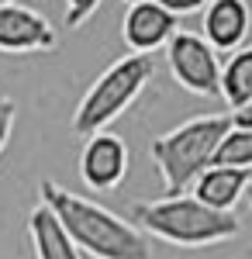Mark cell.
Instances as JSON below:
<instances>
[{
    "label": "cell",
    "mask_w": 252,
    "mask_h": 259,
    "mask_svg": "<svg viewBox=\"0 0 252 259\" xmlns=\"http://www.w3.org/2000/svg\"><path fill=\"white\" fill-rule=\"evenodd\" d=\"M214 162L218 166H242V169H252V128H242V124H232L225 132V139L214 152Z\"/></svg>",
    "instance_id": "4fadbf2b"
},
{
    "label": "cell",
    "mask_w": 252,
    "mask_h": 259,
    "mask_svg": "<svg viewBox=\"0 0 252 259\" xmlns=\"http://www.w3.org/2000/svg\"><path fill=\"white\" fill-rule=\"evenodd\" d=\"M132 221L142 232L180 249H207L242 232V221L235 218V211L207 207L194 194H166L159 200L132 204Z\"/></svg>",
    "instance_id": "7a4b0ae2"
},
{
    "label": "cell",
    "mask_w": 252,
    "mask_h": 259,
    "mask_svg": "<svg viewBox=\"0 0 252 259\" xmlns=\"http://www.w3.org/2000/svg\"><path fill=\"white\" fill-rule=\"evenodd\" d=\"M204 38L214 52L232 56L235 49H242L252 31V7L249 0H207L204 7Z\"/></svg>",
    "instance_id": "9c48e42d"
},
{
    "label": "cell",
    "mask_w": 252,
    "mask_h": 259,
    "mask_svg": "<svg viewBox=\"0 0 252 259\" xmlns=\"http://www.w3.org/2000/svg\"><path fill=\"white\" fill-rule=\"evenodd\" d=\"M155 4H162L170 14L176 18H183V14H197V11H204L207 7V0H155Z\"/></svg>",
    "instance_id": "2e32d148"
},
{
    "label": "cell",
    "mask_w": 252,
    "mask_h": 259,
    "mask_svg": "<svg viewBox=\"0 0 252 259\" xmlns=\"http://www.w3.org/2000/svg\"><path fill=\"white\" fill-rule=\"evenodd\" d=\"M221 97L232 111H238L245 100H252V45L235 49L221 62Z\"/></svg>",
    "instance_id": "7c38bea8"
},
{
    "label": "cell",
    "mask_w": 252,
    "mask_h": 259,
    "mask_svg": "<svg viewBox=\"0 0 252 259\" xmlns=\"http://www.w3.org/2000/svg\"><path fill=\"white\" fill-rule=\"evenodd\" d=\"M49 49H56L52 21L18 0H0V52L35 56V52H49Z\"/></svg>",
    "instance_id": "52a82bcc"
},
{
    "label": "cell",
    "mask_w": 252,
    "mask_h": 259,
    "mask_svg": "<svg viewBox=\"0 0 252 259\" xmlns=\"http://www.w3.org/2000/svg\"><path fill=\"white\" fill-rule=\"evenodd\" d=\"M228 128H232L228 114H200L176 124L173 132L159 135L149 145V156L162 177L166 194H187L194 187V180L214 162V152Z\"/></svg>",
    "instance_id": "3957f363"
},
{
    "label": "cell",
    "mask_w": 252,
    "mask_h": 259,
    "mask_svg": "<svg viewBox=\"0 0 252 259\" xmlns=\"http://www.w3.org/2000/svg\"><path fill=\"white\" fill-rule=\"evenodd\" d=\"M249 180H252V169H242V166H218V162H211V166L194 180L190 194H194L197 200H204L207 207L235 211V204L245 200Z\"/></svg>",
    "instance_id": "30bf717a"
},
{
    "label": "cell",
    "mask_w": 252,
    "mask_h": 259,
    "mask_svg": "<svg viewBox=\"0 0 252 259\" xmlns=\"http://www.w3.org/2000/svg\"><path fill=\"white\" fill-rule=\"evenodd\" d=\"M14 121H18V104H14V97H4L0 94V156H4V149L11 142Z\"/></svg>",
    "instance_id": "9a60e30c"
},
{
    "label": "cell",
    "mask_w": 252,
    "mask_h": 259,
    "mask_svg": "<svg viewBox=\"0 0 252 259\" xmlns=\"http://www.w3.org/2000/svg\"><path fill=\"white\" fill-rule=\"evenodd\" d=\"M166 66L187 94L221 97V52H214L204 35L180 28L166 41Z\"/></svg>",
    "instance_id": "5b68a950"
},
{
    "label": "cell",
    "mask_w": 252,
    "mask_h": 259,
    "mask_svg": "<svg viewBox=\"0 0 252 259\" xmlns=\"http://www.w3.org/2000/svg\"><path fill=\"white\" fill-rule=\"evenodd\" d=\"M38 197L45 207H52V214L62 221L79 252L94 259H152L149 239L132 218H121L104 204L79 197L52 180L38 183Z\"/></svg>",
    "instance_id": "6da1fadb"
},
{
    "label": "cell",
    "mask_w": 252,
    "mask_h": 259,
    "mask_svg": "<svg viewBox=\"0 0 252 259\" xmlns=\"http://www.w3.org/2000/svg\"><path fill=\"white\" fill-rule=\"evenodd\" d=\"M128 142L114 135V132H94L87 135L83 149H79V180L97 190V194H107V190H117L121 180L128 173Z\"/></svg>",
    "instance_id": "8992f818"
},
{
    "label": "cell",
    "mask_w": 252,
    "mask_h": 259,
    "mask_svg": "<svg viewBox=\"0 0 252 259\" xmlns=\"http://www.w3.org/2000/svg\"><path fill=\"white\" fill-rule=\"evenodd\" d=\"M152 73L155 62L145 52H132V56L114 59L79 97L76 111H73V132L83 139L94 132H104L111 121H117L142 97V90L152 83Z\"/></svg>",
    "instance_id": "277c9868"
},
{
    "label": "cell",
    "mask_w": 252,
    "mask_h": 259,
    "mask_svg": "<svg viewBox=\"0 0 252 259\" xmlns=\"http://www.w3.org/2000/svg\"><path fill=\"white\" fill-rule=\"evenodd\" d=\"M245 200H249V207H252V180H249V187H245Z\"/></svg>",
    "instance_id": "ac0fdd59"
},
{
    "label": "cell",
    "mask_w": 252,
    "mask_h": 259,
    "mask_svg": "<svg viewBox=\"0 0 252 259\" xmlns=\"http://www.w3.org/2000/svg\"><path fill=\"white\" fill-rule=\"evenodd\" d=\"M100 0H66V28H79L97 14Z\"/></svg>",
    "instance_id": "5bb4252c"
},
{
    "label": "cell",
    "mask_w": 252,
    "mask_h": 259,
    "mask_svg": "<svg viewBox=\"0 0 252 259\" xmlns=\"http://www.w3.org/2000/svg\"><path fill=\"white\" fill-rule=\"evenodd\" d=\"M28 235H31L35 259H83L76 242L69 239V232L62 228V221L45 204L31 207V214H28Z\"/></svg>",
    "instance_id": "8fae6325"
},
{
    "label": "cell",
    "mask_w": 252,
    "mask_h": 259,
    "mask_svg": "<svg viewBox=\"0 0 252 259\" xmlns=\"http://www.w3.org/2000/svg\"><path fill=\"white\" fill-rule=\"evenodd\" d=\"M232 124H242V128H252V100H245L238 111H232Z\"/></svg>",
    "instance_id": "e0dca14e"
},
{
    "label": "cell",
    "mask_w": 252,
    "mask_h": 259,
    "mask_svg": "<svg viewBox=\"0 0 252 259\" xmlns=\"http://www.w3.org/2000/svg\"><path fill=\"white\" fill-rule=\"evenodd\" d=\"M176 31H180V18L170 14L155 0L128 4V14L121 21V38H124V45L132 52H145V56L166 49V41L173 38Z\"/></svg>",
    "instance_id": "ba28073f"
},
{
    "label": "cell",
    "mask_w": 252,
    "mask_h": 259,
    "mask_svg": "<svg viewBox=\"0 0 252 259\" xmlns=\"http://www.w3.org/2000/svg\"><path fill=\"white\" fill-rule=\"evenodd\" d=\"M124 4H138V0H124Z\"/></svg>",
    "instance_id": "d6986e66"
}]
</instances>
